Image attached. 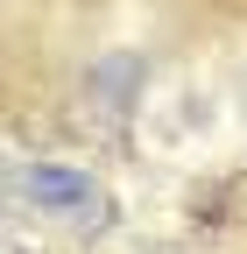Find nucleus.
Instances as JSON below:
<instances>
[{
	"label": "nucleus",
	"mask_w": 247,
	"mask_h": 254,
	"mask_svg": "<svg viewBox=\"0 0 247 254\" xmlns=\"http://www.w3.org/2000/svg\"><path fill=\"white\" fill-rule=\"evenodd\" d=\"M14 198L50 219V226H71V233H106L113 226V198L92 170H71V163H28L14 177Z\"/></svg>",
	"instance_id": "f257e3e1"
},
{
	"label": "nucleus",
	"mask_w": 247,
	"mask_h": 254,
	"mask_svg": "<svg viewBox=\"0 0 247 254\" xmlns=\"http://www.w3.org/2000/svg\"><path fill=\"white\" fill-rule=\"evenodd\" d=\"M0 254H43L28 233H14V226H0Z\"/></svg>",
	"instance_id": "f03ea898"
}]
</instances>
